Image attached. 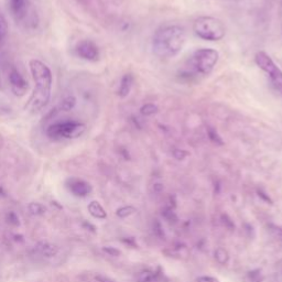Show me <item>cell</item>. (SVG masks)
Returning <instances> with one entry per match:
<instances>
[{"label":"cell","mask_w":282,"mask_h":282,"mask_svg":"<svg viewBox=\"0 0 282 282\" xmlns=\"http://www.w3.org/2000/svg\"><path fill=\"white\" fill-rule=\"evenodd\" d=\"M30 70L35 86L26 108L31 113H38L50 102L52 88V73L51 70L39 60L30 61Z\"/></svg>","instance_id":"cell-1"},{"label":"cell","mask_w":282,"mask_h":282,"mask_svg":"<svg viewBox=\"0 0 282 282\" xmlns=\"http://www.w3.org/2000/svg\"><path fill=\"white\" fill-rule=\"evenodd\" d=\"M185 31L180 26H164L158 29L152 39L153 53L160 59L179 54L185 44Z\"/></svg>","instance_id":"cell-2"},{"label":"cell","mask_w":282,"mask_h":282,"mask_svg":"<svg viewBox=\"0 0 282 282\" xmlns=\"http://www.w3.org/2000/svg\"><path fill=\"white\" fill-rule=\"evenodd\" d=\"M218 57L216 50L198 49L186 62L183 72L190 77L210 75L217 64Z\"/></svg>","instance_id":"cell-3"},{"label":"cell","mask_w":282,"mask_h":282,"mask_svg":"<svg viewBox=\"0 0 282 282\" xmlns=\"http://www.w3.org/2000/svg\"><path fill=\"white\" fill-rule=\"evenodd\" d=\"M195 35L206 41H219L226 35V28L221 20L214 17H198L193 23Z\"/></svg>","instance_id":"cell-4"},{"label":"cell","mask_w":282,"mask_h":282,"mask_svg":"<svg viewBox=\"0 0 282 282\" xmlns=\"http://www.w3.org/2000/svg\"><path fill=\"white\" fill-rule=\"evenodd\" d=\"M86 126L83 123L76 120H65L50 126L47 130V135L50 139L53 140L75 139L84 134Z\"/></svg>","instance_id":"cell-5"},{"label":"cell","mask_w":282,"mask_h":282,"mask_svg":"<svg viewBox=\"0 0 282 282\" xmlns=\"http://www.w3.org/2000/svg\"><path fill=\"white\" fill-rule=\"evenodd\" d=\"M255 62L259 68L268 74L273 88L282 96V70L278 68L275 62L266 52L260 51L255 55Z\"/></svg>","instance_id":"cell-6"},{"label":"cell","mask_w":282,"mask_h":282,"mask_svg":"<svg viewBox=\"0 0 282 282\" xmlns=\"http://www.w3.org/2000/svg\"><path fill=\"white\" fill-rule=\"evenodd\" d=\"M7 7L17 23L29 26L35 22L33 20L35 18V12H31L30 0H7Z\"/></svg>","instance_id":"cell-7"},{"label":"cell","mask_w":282,"mask_h":282,"mask_svg":"<svg viewBox=\"0 0 282 282\" xmlns=\"http://www.w3.org/2000/svg\"><path fill=\"white\" fill-rule=\"evenodd\" d=\"M76 54L83 60L97 61L99 57V50L96 44L90 40H82L76 45Z\"/></svg>","instance_id":"cell-8"},{"label":"cell","mask_w":282,"mask_h":282,"mask_svg":"<svg viewBox=\"0 0 282 282\" xmlns=\"http://www.w3.org/2000/svg\"><path fill=\"white\" fill-rule=\"evenodd\" d=\"M9 83L12 93H14L16 96H23L28 92L29 85L28 82L26 81L21 73L19 72L18 70L12 69L9 73Z\"/></svg>","instance_id":"cell-9"},{"label":"cell","mask_w":282,"mask_h":282,"mask_svg":"<svg viewBox=\"0 0 282 282\" xmlns=\"http://www.w3.org/2000/svg\"><path fill=\"white\" fill-rule=\"evenodd\" d=\"M69 189L70 192H72L74 195L76 196H86L90 191H92V188L90 185L85 182L84 180H80V179H72L69 181Z\"/></svg>","instance_id":"cell-10"},{"label":"cell","mask_w":282,"mask_h":282,"mask_svg":"<svg viewBox=\"0 0 282 282\" xmlns=\"http://www.w3.org/2000/svg\"><path fill=\"white\" fill-rule=\"evenodd\" d=\"M132 84H134V76H132L131 74H126V75H123L119 84V89H118L119 96L123 98L128 96V94H129L131 90Z\"/></svg>","instance_id":"cell-11"},{"label":"cell","mask_w":282,"mask_h":282,"mask_svg":"<svg viewBox=\"0 0 282 282\" xmlns=\"http://www.w3.org/2000/svg\"><path fill=\"white\" fill-rule=\"evenodd\" d=\"M36 250L40 252L41 255L44 257H48V258H51V257H54L57 251H59V248H57L56 245L50 244L47 242H41L36 245Z\"/></svg>","instance_id":"cell-12"},{"label":"cell","mask_w":282,"mask_h":282,"mask_svg":"<svg viewBox=\"0 0 282 282\" xmlns=\"http://www.w3.org/2000/svg\"><path fill=\"white\" fill-rule=\"evenodd\" d=\"M87 209H88L89 214L92 215V216L95 217V218L104 219V218H106V216H107L105 210L103 209V206L101 204H99V203L97 201L90 202Z\"/></svg>","instance_id":"cell-13"},{"label":"cell","mask_w":282,"mask_h":282,"mask_svg":"<svg viewBox=\"0 0 282 282\" xmlns=\"http://www.w3.org/2000/svg\"><path fill=\"white\" fill-rule=\"evenodd\" d=\"M214 257L219 264H226L229 260V254L228 251L223 247H218L214 251Z\"/></svg>","instance_id":"cell-14"},{"label":"cell","mask_w":282,"mask_h":282,"mask_svg":"<svg viewBox=\"0 0 282 282\" xmlns=\"http://www.w3.org/2000/svg\"><path fill=\"white\" fill-rule=\"evenodd\" d=\"M8 35V23L7 20L5 18L1 12H0V45H1L7 38Z\"/></svg>","instance_id":"cell-15"},{"label":"cell","mask_w":282,"mask_h":282,"mask_svg":"<svg viewBox=\"0 0 282 282\" xmlns=\"http://www.w3.org/2000/svg\"><path fill=\"white\" fill-rule=\"evenodd\" d=\"M28 210L30 214L35 215V216H39V215H43L47 212V207L40 204V203H30L28 206Z\"/></svg>","instance_id":"cell-16"},{"label":"cell","mask_w":282,"mask_h":282,"mask_svg":"<svg viewBox=\"0 0 282 282\" xmlns=\"http://www.w3.org/2000/svg\"><path fill=\"white\" fill-rule=\"evenodd\" d=\"M138 282H158V277L156 273H153L149 270L140 272L137 277Z\"/></svg>","instance_id":"cell-17"},{"label":"cell","mask_w":282,"mask_h":282,"mask_svg":"<svg viewBox=\"0 0 282 282\" xmlns=\"http://www.w3.org/2000/svg\"><path fill=\"white\" fill-rule=\"evenodd\" d=\"M161 214H162L163 218L167 219V221L170 223H176V221H177V216H176V212H174L172 207H170V206L164 207V209L162 210V213Z\"/></svg>","instance_id":"cell-18"},{"label":"cell","mask_w":282,"mask_h":282,"mask_svg":"<svg viewBox=\"0 0 282 282\" xmlns=\"http://www.w3.org/2000/svg\"><path fill=\"white\" fill-rule=\"evenodd\" d=\"M135 212H136L135 207L123 206V207H120V209H118L117 212H116V214H117V216L120 218H125V217L130 216V215L134 214Z\"/></svg>","instance_id":"cell-19"},{"label":"cell","mask_w":282,"mask_h":282,"mask_svg":"<svg viewBox=\"0 0 282 282\" xmlns=\"http://www.w3.org/2000/svg\"><path fill=\"white\" fill-rule=\"evenodd\" d=\"M247 278L250 282H263L264 281V275L261 273L260 269H255V270L249 271L247 275Z\"/></svg>","instance_id":"cell-20"},{"label":"cell","mask_w":282,"mask_h":282,"mask_svg":"<svg viewBox=\"0 0 282 282\" xmlns=\"http://www.w3.org/2000/svg\"><path fill=\"white\" fill-rule=\"evenodd\" d=\"M157 111H158V107L156 105H153V104H146V105H143L140 109V113L144 116L155 115Z\"/></svg>","instance_id":"cell-21"},{"label":"cell","mask_w":282,"mask_h":282,"mask_svg":"<svg viewBox=\"0 0 282 282\" xmlns=\"http://www.w3.org/2000/svg\"><path fill=\"white\" fill-rule=\"evenodd\" d=\"M152 228H153V233L161 239L164 238V231H163V227L161 225V223L158 221V219H155L152 224Z\"/></svg>","instance_id":"cell-22"},{"label":"cell","mask_w":282,"mask_h":282,"mask_svg":"<svg viewBox=\"0 0 282 282\" xmlns=\"http://www.w3.org/2000/svg\"><path fill=\"white\" fill-rule=\"evenodd\" d=\"M221 222L224 226H225L227 229L234 230L235 229V224L231 221V218L228 216L227 214H222L221 215Z\"/></svg>","instance_id":"cell-23"},{"label":"cell","mask_w":282,"mask_h":282,"mask_svg":"<svg viewBox=\"0 0 282 282\" xmlns=\"http://www.w3.org/2000/svg\"><path fill=\"white\" fill-rule=\"evenodd\" d=\"M74 105H75V98L74 97H66L65 99H63V102L61 104V108L64 109V110H70L72 109Z\"/></svg>","instance_id":"cell-24"},{"label":"cell","mask_w":282,"mask_h":282,"mask_svg":"<svg viewBox=\"0 0 282 282\" xmlns=\"http://www.w3.org/2000/svg\"><path fill=\"white\" fill-rule=\"evenodd\" d=\"M207 131H209V136H210V139L213 141L214 143H216V144H223V141L221 139V137H219L217 135V132L215 131L213 128L210 127L209 129H207Z\"/></svg>","instance_id":"cell-25"},{"label":"cell","mask_w":282,"mask_h":282,"mask_svg":"<svg viewBox=\"0 0 282 282\" xmlns=\"http://www.w3.org/2000/svg\"><path fill=\"white\" fill-rule=\"evenodd\" d=\"M7 222L14 226L19 225V218L18 216H17V214L15 213V212H9V213L7 214Z\"/></svg>","instance_id":"cell-26"},{"label":"cell","mask_w":282,"mask_h":282,"mask_svg":"<svg viewBox=\"0 0 282 282\" xmlns=\"http://www.w3.org/2000/svg\"><path fill=\"white\" fill-rule=\"evenodd\" d=\"M103 250L105 251L107 255H109V256H113V257H118V256H120V250L116 249L115 247L106 246V247L103 248Z\"/></svg>","instance_id":"cell-27"},{"label":"cell","mask_w":282,"mask_h":282,"mask_svg":"<svg viewBox=\"0 0 282 282\" xmlns=\"http://www.w3.org/2000/svg\"><path fill=\"white\" fill-rule=\"evenodd\" d=\"M268 228L273 235L277 236V237H282V228L280 226L272 225V224H270V225L268 226Z\"/></svg>","instance_id":"cell-28"},{"label":"cell","mask_w":282,"mask_h":282,"mask_svg":"<svg viewBox=\"0 0 282 282\" xmlns=\"http://www.w3.org/2000/svg\"><path fill=\"white\" fill-rule=\"evenodd\" d=\"M196 282H219L216 278H213V277H209V276H203L197 278Z\"/></svg>","instance_id":"cell-29"},{"label":"cell","mask_w":282,"mask_h":282,"mask_svg":"<svg viewBox=\"0 0 282 282\" xmlns=\"http://www.w3.org/2000/svg\"><path fill=\"white\" fill-rule=\"evenodd\" d=\"M258 196L260 197V198H263V200L264 201V202H267V203H269V204H272V201H271V198L269 197L266 193L264 192V191H258Z\"/></svg>","instance_id":"cell-30"},{"label":"cell","mask_w":282,"mask_h":282,"mask_svg":"<svg viewBox=\"0 0 282 282\" xmlns=\"http://www.w3.org/2000/svg\"><path fill=\"white\" fill-rule=\"evenodd\" d=\"M173 156L176 157L177 160H183L184 158L188 156V153H186L185 151H182V150H176V151H174Z\"/></svg>","instance_id":"cell-31"},{"label":"cell","mask_w":282,"mask_h":282,"mask_svg":"<svg viewBox=\"0 0 282 282\" xmlns=\"http://www.w3.org/2000/svg\"><path fill=\"white\" fill-rule=\"evenodd\" d=\"M95 282H113V280H110L109 278H107L105 276H96L95 277Z\"/></svg>","instance_id":"cell-32"},{"label":"cell","mask_w":282,"mask_h":282,"mask_svg":"<svg viewBox=\"0 0 282 282\" xmlns=\"http://www.w3.org/2000/svg\"><path fill=\"white\" fill-rule=\"evenodd\" d=\"M153 190H155V192L157 193H161L163 191V185L160 184V183H157L153 186Z\"/></svg>","instance_id":"cell-33"},{"label":"cell","mask_w":282,"mask_h":282,"mask_svg":"<svg viewBox=\"0 0 282 282\" xmlns=\"http://www.w3.org/2000/svg\"><path fill=\"white\" fill-rule=\"evenodd\" d=\"M123 243H126L129 245V246H132V247H136V243H135V240L134 238H128V239H123Z\"/></svg>","instance_id":"cell-34"},{"label":"cell","mask_w":282,"mask_h":282,"mask_svg":"<svg viewBox=\"0 0 282 282\" xmlns=\"http://www.w3.org/2000/svg\"><path fill=\"white\" fill-rule=\"evenodd\" d=\"M280 2H281V6H282V0H280Z\"/></svg>","instance_id":"cell-35"},{"label":"cell","mask_w":282,"mask_h":282,"mask_svg":"<svg viewBox=\"0 0 282 282\" xmlns=\"http://www.w3.org/2000/svg\"><path fill=\"white\" fill-rule=\"evenodd\" d=\"M0 85H1V80H0Z\"/></svg>","instance_id":"cell-36"}]
</instances>
